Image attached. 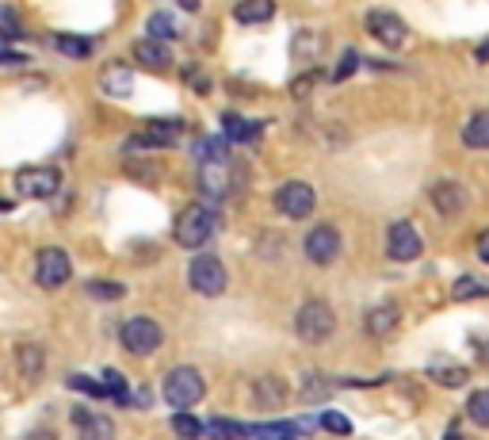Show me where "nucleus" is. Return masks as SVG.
<instances>
[{"label": "nucleus", "instance_id": "nucleus-1", "mask_svg": "<svg viewBox=\"0 0 489 440\" xmlns=\"http://www.w3.org/2000/svg\"><path fill=\"white\" fill-rule=\"evenodd\" d=\"M295 330H298V337L306 341V345H325V341L333 337V330H337L333 306H329L325 299H306V303L298 306Z\"/></svg>", "mask_w": 489, "mask_h": 440}, {"label": "nucleus", "instance_id": "nucleus-2", "mask_svg": "<svg viewBox=\"0 0 489 440\" xmlns=\"http://www.w3.org/2000/svg\"><path fill=\"white\" fill-rule=\"evenodd\" d=\"M214 230H219V219H214V211L203 207V203H195V207H184L180 211V219H176V246L184 249H199V246H207V241L214 237Z\"/></svg>", "mask_w": 489, "mask_h": 440}, {"label": "nucleus", "instance_id": "nucleus-3", "mask_svg": "<svg viewBox=\"0 0 489 440\" xmlns=\"http://www.w3.org/2000/svg\"><path fill=\"white\" fill-rule=\"evenodd\" d=\"M203 391H207V383L203 375L195 372V367H172V372L165 375V402L168 406H176V410H188L195 406L199 399H203Z\"/></svg>", "mask_w": 489, "mask_h": 440}, {"label": "nucleus", "instance_id": "nucleus-4", "mask_svg": "<svg viewBox=\"0 0 489 440\" xmlns=\"http://www.w3.org/2000/svg\"><path fill=\"white\" fill-rule=\"evenodd\" d=\"M62 188V173L54 165H23L16 173V195L23 200H50Z\"/></svg>", "mask_w": 489, "mask_h": 440}, {"label": "nucleus", "instance_id": "nucleus-5", "mask_svg": "<svg viewBox=\"0 0 489 440\" xmlns=\"http://www.w3.org/2000/svg\"><path fill=\"white\" fill-rule=\"evenodd\" d=\"M313 207H318V195H313L310 184L287 180V184H279V188H276V211H279L283 219L302 222V219L313 215Z\"/></svg>", "mask_w": 489, "mask_h": 440}, {"label": "nucleus", "instance_id": "nucleus-6", "mask_svg": "<svg viewBox=\"0 0 489 440\" xmlns=\"http://www.w3.org/2000/svg\"><path fill=\"white\" fill-rule=\"evenodd\" d=\"M119 337H123V349L131 352V357H150V352L161 349L165 330L153 318H131V322H123Z\"/></svg>", "mask_w": 489, "mask_h": 440}, {"label": "nucleus", "instance_id": "nucleus-7", "mask_svg": "<svg viewBox=\"0 0 489 440\" xmlns=\"http://www.w3.org/2000/svg\"><path fill=\"white\" fill-rule=\"evenodd\" d=\"M367 35L382 42L386 50H398V47H406V39H409V27L406 20L398 16V12L390 8H371L367 12Z\"/></svg>", "mask_w": 489, "mask_h": 440}, {"label": "nucleus", "instance_id": "nucleus-8", "mask_svg": "<svg viewBox=\"0 0 489 440\" xmlns=\"http://www.w3.org/2000/svg\"><path fill=\"white\" fill-rule=\"evenodd\" d=\"M188 283H192V291L199 295H207V299H219V295L226 291V268L219 257H195L188 264Z\"/></svg>", "mask_w": 489, "mask_h": 440}, {"label": "nucleus", "instance_id": "nucleus-9", "mask_svg": "<svg viewBox=\"0 0 489 440\" xmlns=\"http://www.w3.org/2000/svg\"><path fill=\"white\" fill-rule=\"evenodd\" d=\"M184 134V123L180 119H150L142 126V134H131L126 138V146L131 150H168L176 146Z\"/></svg>", "mask_w": 489, "mask_h": 440}, {"label": "nucleus", "instance_id": "nucleus-10", "mask_svg": "<svg viewBox=\"0 0 489 440\" xmlns=\"http://www.w3.org/2000/svg\"><path fill=\"white\" fill-rule=\"evenodd\" d=\"M69 276H73V264H69V253H65V249H54V246L39 249V257H35V280H39V288L54 291V288H62Z\"/></svg>", "mask_w": 489, "mask_h": 440}, {"label": "nucleus", "instance_id": "nucleus-11", "mask_svg": "<svg viewBox=\"0 0 489 440\" xmlns=\"http://www.w3.org/2000/svg\"><path fill=\"white\" fill-rule=\"evenodd\" d=\"M199 192H203L210 203H219L229 195V158L226 153L199 158Z\"/></svg>", "mask_w": 489, "mask_h": 440}, {"label": "nucleus", "instance_id": "nucleus-12", "mask_svg": "<svg viewBox=\"0 0 489 440\" xmlns=\"http://www.w3.org/2000/svg\"><path fill=\"white\" fill-rule=\"evenodd\" d=\"M421 249H425V241L413 222H394L390 230H386V253H390L394 261H416Z\"/></svg>", "mask_w": 489, "mask_h": 440}, {"label": "nucleus", "instance_id": "nucleus-13", "mask_svg": "<svg viewBox=\"0 0 489 440\" xmlns=\"http://www.w3.org/2000/svg\"><path fill=\"white\" fill-rule=\"evenodd\" d=\"M337 253H340V230H337V226L322 222V226H313V230L306 234V257L313 264H333Z\"/></svg>", "mask_w": 489, "mask_h": 440}, {"label": "nucleus", "instance_id": "nucleus-14", "mask_svg": "<svg viewBox=\"0 0 489 440\" xmlns=\"http://www.w3.org/2000/svg\"><path fill=\"white\" fill-rule=\"evenodd\" d=\"M134 62L142 69H153V73H165L172 65V50L161 39H142V42H134Z\"/></svg>", "mask_w": 489, "mask_h": 440}, {"label": "nucleus", "instance_id": "nucleus-15", "mask_svg": "<svg viewBox=\"0 0 489 440\" xmlns=\"http://www.w3.org/2000/svg\"><path fill=\"white\" fill-rule=\"evenodd\" d=\"M73 425H77V436H81V440H115L111 418L92 414V410H84V406L73 410Z\"/></svg>", "mask_w": 489, "mask_h": 440}, {"label": "nucleus", "instance_id": "nucleus-16", "mask_svg": "<svg viewBox=\"0 0 489 440\" xmlns=\"http://www.w3.org/2000/svg\"><path fill=\"white\" fill-rule=\"evenodd\" d=\"M433 207L440 211L443 219L463 215V207H467V192L459 188L455 180H440V184H433Z\"/></svg>", "mask_w": 489, "mask_h": 440}, {"label": "nucleus", "instance_id": "nucleus-17", "mask_svg": "<svg viewBox=\"0 0 489 440\" xmlns=\"http://www.w3.org/2000/svg\"><path fill=\"white\" fill-rule=\"evenodd\" d=\"M364 325H367V333H371V337H394V333H398V325H401V310H398L394 303H379V306H371V310H367Z\"/></svg>", "mask_w": 489, "mask_h": 440}, {"label": "nucleus", "instance_id": "nucleus-18", "mask_svg": "<svg viewBox=\"0 0 489 440\" xmlns=\"http://www.w3.org/2000/svg\"><path fill=\"white\" fill-rule=\"evenodd\" d=\"M131 89H134L131 65H107L104 73H99V92H104V96H115V100H123V96H131Z\"/></svg>", "mask_w": 489, "mask_h": 440}, {"label": "nucleus", "instance_id": "nucleus-19", "mask_svg": "<svg viewBox=\"0 0 489 440\" xmlns=\"http://www.w3.org/2000/svg\"><path fill=\"white\" fill-rule=\"evenodd\" d=\"M271 16H276V0H237V8H234V20L241 27L268 23Z\"/></svg>", "mask_w": 489, "mask_h": 440}, {"label": "nucleus", "instance_id": "nucleus-20", "mask_svg": "<svg viewBox=\"0 0 489 440\" xmlns=\"http://www.w3.org/2000/svg\"><path fill=\"white\" fill-rule=\"evenodd\" d=\"M16 367H20V375L23 379H39L42 375V367H47V352H42L39 345H20L16 349Z\"/></svg>", "mask_w": 489, "mask_h": 440}, {"label": "nucleus", "instance_id": "nucleus-21", "mask_svg": "<svg viewBox=\"0 0 489 440\" xmlns=\"http://www.w3.org/2000/svg\"><path fill=\"white\" fill-rule=\"evenodd\" d=\"M222 131L229 142H253V138H261V126L249 123V119H241L237 111H226L222 116Z\"/></svg>", "mask_w": 489, "mask_h": 440}, {"label": "nucleus", "instance_id": "nucleus-22", "mask_svg": "<svg viewBox=\"0 0 489 440\" xmlns=\"http://www.w3.org/2000/svg\"><path fill=\"white\" fill-rule=\"evenodd\" d=\"M463 146H470V150H489V111L470 116V123L463 126Z\"/></svg>", "mask_w": 489, "mask_h": 440}, {"label": "nucleus", "instance_id": "nucleus-23", "mask_svg": "<svg viewBox=\"0 0 489 440\" xmlns=\"http://www.w3.org/2000/svg\"><path fill=\"white\" fill-rule=\"evenodd\" d=\"M256 406H264V410H276L287 402V394H283V383L276 375H264V379H256Z\"/></svg>", "mask_w": 489, "mask_h": 440}, {"label": "nucleus", "instance_id": "nucleus-24", "mask_svg": "<svg viewBox=\"0 0 489 440\" xmlns=\"http://www.w3.org/2000/svg\"><path fill=\"white\" fill-rule=\"evenodd\" d=\"M203 433L210 440H244V425L237 418H207L203 421Z\"/></svg>", "mask_w": 489, "mask_h": 440}, {"label": "nucleus", "instance_id": "nucleus-25", "mask_svg": "<svg viewBox=\"0 0 489 440\" xmlns=\"http://www.w3.org/2000/svg\"><path fill=\"white\" fill-rule=\"evenodd\" d=\"M54 47H57V54H65V58H73V62L92 58V39H84V35H57Z\"/></svg>", "mask_w": 489, "mask_h": 440}, {"label": "nucleus", "instance_id": "nucleus-26", "mask_svg": "<svg viewBox=\"0 0 489 440\" xmlns=\"http://www.w3.org/2000/svg\"><path fill=\"white\" fill-rule=\"evenodd\" d=\"M325 50V35L322 31H298L295 42H291V54L302 62H310V58H318V54Z\"/></svg>", "mask_w": 489, "mask_h": 440}, {"label": "nucleus", "instance_id": "nucleus-27", "mask_svg": "<svg viewBox=\"0 0 489 440\" xmlns=\"http://www.w3.org/2000/svg\"><path fill=\"white\" fill-rule=\"evenodd\" d=\"M249 440H298V429L287 421H268V425H253V429H244Z\"/></svg>", "mask_w": 489, "mask_h": 440}, {"label": "nucleus", "instance_id": "nucleus-28", "mask_svg": "<svg viewBox=\"0 0 489 440\" xmlns=\"http://www.w3.org/2000/svg\"><path fill=\"white\" fill-rule=\"evenodd\" d=\"M485 295H489L485 276H459L451 288V299H485Z\"/></svg>", "mask_w": 489, "mask_h": 440}, {"label": "nucleus", "instance_id": "nucleus-29", "mask_svg": "<svg viewBox=\"0 0 489 440\" xmlns=\"http://www.w3.org/2000/svg\"><path fill=\"white\" fill-rule=\"evenodd\" d=\"M146 27H150V39H161V42L180 35V23H176V16H168V12H153Z\"/></svg>", "mask_w": 489, "mask_h": 440}, {"label": "nucleus", "instance_id": "nucleus-30", "mask_svg": "<svg viewBox=\"0 0 489 440\" xmlns=\"http://www.w3.org/2000/svg\"><path fill=\"white\" fill-rule=\"evenodd\" d=\"M467 418L474 425H482V429H489V387L485 391H474L467 399Z\"/></svg>", "mask_w": 489, "mask_h": 440}, {"label": "nucleus", "instance_id": "nucleus-31", "mask_svg": "<svg viewBox=\"0 0 489 440\" xmlns=\"http://www.w3.org/2000/svg\"><path fill=\"white\" fill-rule=\"evenodd\" d=\"M84 291H89L92 299H99V303H119L126 295V288H123V283H115V280H92Z\"/></svg>", "mask_w": 489, "mask_h": 440}, {"label": "nucleus", "instance_id": "nucleus-32", "mask_svg": "<svg viewBox=\"0 0 489 440\" xmlns=\"http://www.w3.org/2000/svg\"><path fill=\"white\" fill-rule=\"evenodd\" d=\"M428 375H433V383H443V387H463V383L470 379L467 367H428Z\"/></svg>", "mask_w": 489, "mask_h": 440}, {"label": "nucleus", "instance_id": "nucleus-33", "mask_svg": "<svg viewBox=\"0 0 489 440\" xmlns=\"http://www.w3.org/2000/svg\"><path fill=\"white\" fill-rule=\"evenodd\" d=\"M172 429H176L180 440H199V436H203V421L192 418V414H184V410H180V414L172 418Z\"/></svg>", "mask_w": 489, "mask_h": 440}, {"label": "nucleus", "instance_id": "nucleus-34", "mask_svg": "<svg viewBox=\"0 0 489 440\" xmlns=\"http://www.w3.org/2000/svg\"><path fill=\"white\" fill-rule=\"evenodd\" d=\"M318 84H322V69H310V73H302V77L291 81V96H295V100H306Z\"/></svg>", "mask_w": 489, "mask_h": 440}, {"label": "nucleus", "instance_id": "nucleus-35", "mask_svg": "<svg viewBox=\"0 0 489 440\" xmlns=\"http://www.w3.org/2000/svg\"><path fill=\"white\" fill-rule=\"evenodd\" d=\"M99 383L107 387V399H115V402H131V394H126V379H123L119 372H111V367H107Z\"/></svg>", "mask_w": 489, "mask_h": 440}, {"label": "nucleus", "instance_id": "nucleus-36", "mask_svg": "<svg viewBox=\"0 0 489 440\" xmlns=\"http://www.w3.org/2000/svg\"><path fill=\"white\" fill-rule=\"evenodd\" d=\"M69 387L81 391V394H89V399H107V387L104 383H96L89 375H69Z\"/></svg>", "mask_w": 489, "mask_h": 440}, {"label": "nucleus", "instance_id": "nucleus-37", "mask_svg": "<svg viewBox=\"0 0 489 440\" xmlns=\"http://www.w3.org/2000/svg\"><path fill=\"white\" fill-rule=\"evenodd\" d=\"M322 429L325 433H337V436H348L352 433V421L344 418V414H337V410H325V414H322Z\"/></svg>", "mask_w": 489, "mask_h": 440}, {"label": "nucleus", "instance_id": "nucleus-38", "mask_svg": "<svg viewBox=\"0 0 489 440\" xmlns=\"http://www.w3.org/2000/svg\"><path fill=\"white\" fill-rule=\"evenodd\" d=\"M356 69H359V50L348 47V50L340 54V65L333 69V81H337V84H340V81H348V77L356 73Z\"/></svg>", "mask_w": 489, "mask_h": 440}, {"label": "nucleus", "instance_id": "nucleus-39", "mask_svg": "<svg viewBox=\"0 0 489 440\" xmlns=\"http://www.w3.org/2000/svg\"><path fill=\"white\" fill-rule=\"evenodd\" d=\"M184 81H188V89L199 92V96L210 92V81H207V73H203L199 65H184Z\"/></svg>", "mask_w": 489, "mask_h": 440}, {"label": "nucleus", "instance_id": "nucleus-40", "mask_svg": "<svg viewBox=\"0 0 489 440\" xmlns=\"http://www.w3.org/2000/svg\"><path fill=\"white\" fill-rule=\"evenodd\" d=\"M0 35H4V39L20 35V12L16 8H0Z\"/></svg>", "mask_w": 489, "mask_h": 440}, {"label": "nucleus", "instance_id": "nucleus-41", "mask_svg": "<svg viewBox=\"0 0 489 440\" xmlns=\"http://www.w3.org/2000/svg\"><path fill=\"white\" fill-rule=\"evenodd\" d=\"M12 62H16V65H23V62H27V54H16V50H0V65H12Z\"/></svg>", "mask_w": 489, "mask_h": 440}, {"label": "nucleus", "instance_id": "nucleus-42", "mask_svg": "<svg viewBox=\"0 0 489 440\" xmlns=\"http://www.w3.org/2000/svg\"><path fill=\"white\" fill-rule=\"evenodd\" d=\"M474 62H482V65H489V39H482L478 47H474Z\"/></svg>", "mask_w": 489, "mask_h": 440}, {"label": "nucleus", "instance_id": "nucleus-43", "mask_svg": "<svg viewBox=\"0 0 489 440\" xmlns=\"http://www.w3.org/2000/svg\"><path fill=\"white\" fill-rule=\"evenodd\" d=\"M478 257L489 264V230H482V234H478Z\"/></svg>", "mask_w": 489, "mask_h": 440}, {"label": "nucleus", "instance_id": "nucleus-44", "mask_svg": "<svg viewBox=\"0 0 489 440\" xmlns=\"http://www.w3.org/2000/svg\"><path fill=\"white\" fill-rule=\"evenodd\" d=\"M27 440H57L50 429H35V433H27Z\"/></svg>", "mask_w": 489, "mask_h": 440}, {"label": "nucleus", "instance_id": "nucleus-45", "mask_svg": "<svg viewBox=\"0 0 489 440\" xmlns=\"http://www.w3.org/2000/svg\"><path fill=\"white\" fill-rule=\"evenodd\" d=\"M443 440H463V433H459V421L448 425V436H443Z\"/></svg>", "mask_w": 489, "mask_h": 440}, {"label": "nucleus", "instance_id": "nucleus-46", "mask_svg": "<svg viewBox=\"0 0 489 440\" xmlns=\"http://www.w3.org/2000/svg\"><path fill=\"white\" fill-rule=\"evenodd\" d=\"M180 8H188V12H199V0H180Z\"/></svg>", "mask_w": 489, "mask_h": 440}, {"label": "nucleus", "instance_id": "nucleus-47", "mask_svg": "<svg viewBox=\"0 0 489 440\" xmlns=\"http://www.w3.org/2000/svg\"><path fill=\"white\" fill-rule=\"evenodd\" d=\"M478 349H482V357H485V364H489V341H478Z\"/></svg>", "mask_w": 489, "mask_h": 440}]
</instances>
